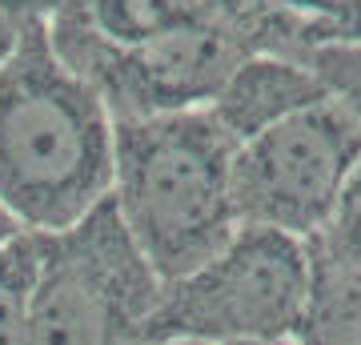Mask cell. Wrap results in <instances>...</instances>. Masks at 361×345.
<instances>
[{
	"label": "cell",
	"mask_w": 361,
	"mask_h": 345,
	"mask_svg": "<svg viewBox=\"0 0 361 345\" xmlns=\"http://www.w3.org/2000/svg\"><path fill=\"white\" fill-rule=\"evenodd\" d=\"M301 61L317 77L325 101L361 125V40H322L310 44Z\"/></svg>",
	"instance_id": "obj_11"
},
{
	"label": "cell",
	"mask_w": 361,
	"mask_h": 345,
	"mask_svg": "<svg viewBox=\"0 0 361 345\" xmlns=\"http://www.w3.org/2000/svg\"><path fill=\"white\" fill-rule=\"evenodd\" d=\"M37 13H28L25 0H0V64L13 56V49L25 37V25Z\"/></svg>",
	"instance_id": "obj_13"
},
{
	"label": "cell",
	"mask_w": 361,
	"mask_h": 345,
	"mask_svg": "<svg viewBox=\"0 0 361 345\" xmlns=\"http://www.w3.org/2000/svg\"><path fill=\"white\" fill-rule=\"evenodd\" d=\"M313 285V241L241 225L205 265L165 282L145 317L141 345L201 341L257 345L293 341Z\"/></svg>",
	"instance_id": "obj_4"
},
{
	"label": "cell",
	"mask_w": 361,
	"mask_h": 345,
	"mask_svg": "<svg viewBox=\"0 0 361 345\" xmlns=\"http://www.w3.org/2000/svg\"><path fill=\"white\" fill-rule=\"evenodd\" d=\"M257 345H293V341H257Z\"/></svg>",
	"instance_id": "obj_17"
},
{
	"label": "cell",
	"mask_w": 361,
	"mask_h": 345,
	"mask_svg": "<svg viewBox=\"0 0 361 345\" xmlns=\"http://www.w3.org/2000/svg\"><path fill=\"white\" fill-rule=\"evenodd\" d=\"M161 277L129 237L116 201L61 233H37L32 345H141Z\"/></svg>",
	"instance_id": "obj_5"
},
{
	"label": "cell",
	"mask_w": 361,
	"mask_h": 345,
	"mask_svg": "<svg viewBox=\"0 0 361 345\" xmlns=\"http://www.w3.org/2000/svg\"><path fill=\"white\" fill-rule=\"evenodd\" d=\"M28 4V13H37L49 20L52 13H61V8H68V4H85V0H25Z\"/></svg>",
	"instance_id": "obj_14"
},
{
	"label": "cell",
	"mask_w": 361,
	"mask_h": 345,
	"mask_svg": "<svg viewBox=\"0 0 361 345\" xmlns=\"http://www.w3.org/2000/svg\"><path fill=\"white\" fill-rule=\"evenodd\" d=\"M361 161V125L337 104L322 101L237 149L233 197L241 225L322 237Z\"/></svg>",
	"instance_id": "obj_6"
},
{
	"label": "cell",
	"mask_w": 361,
	"mask_h": 345,
	"mask_svg": "<svg viewBox=\"0 0 361 345\" xmlns=\"http://www.w3.org/2000/svg\"><path fill=\"white\" fill-rule=\"evenodd\" d=\"M37 233L20 229L0 249V345H32Z\"/></svg>",
	"instance_id": "obj_10"
},
{
	"label": "cell",
	"mask_w": 361,
	"mask_h": 345,
	"mask_svg": "<svg viewBox=\"0 0 361 345\" xmlns=\"http://www.w3.org/2000/svg\"><path fill=\"white\" fill-rule=\"evenodd\" d=\"M113 113L32 16L0 64V205L28 233H61L113 197Z\"/></svg>",
	"instance_id": "obj_1"
},
{
	"label": "cell",
	"mask_w": 361,
	"mask_h": 345,
	"mask_svg": "<svg viewBox=\"0 0 361 345\" xmlns=\"http://www.w3.org/2000/svg\"><path fill=\"white\" fill-rule=\"evenodd\" d=\"M313 245H317V253H325L337 265L361 269V161L349 173L345 189L337 197L334 217L322 229V237H313Z\"/></svg>",
	"instance_id": "obj_12"
},
{
	"label": "cell",
	"mask_w": 361,
	"mask_h": 345,
	"mask_svg": "<svg viewBox=\"0 0 361 345\" xmlns=\"http://www.w3.org/2000/svg\"><path fill=\"white\" fill-rule=\"evenodd\" d=\"M56 56L101 92L113 121L209 109L221 85L253 52L305 56V16L277 0H209L193 25L145 44H113L97 32L85 4L49 16Z\"/></svg>",
	"instance_id": "obj_2"
},
{
	"label": "cell",
	"mask_w": 361,
	"mask_h": 345,
	"mask_svg": "<svg viewBox=\"0 0 361 345\" xmlns=\"http://www.w3.org/2000/svg\"><path fill=\"white\" fill-rule=\"evenodd\" d=\"M89 20L113 44H145L193 25L209 0H85Z\"/></svg>",
	"instance_id": "obj_9"
},
{
	"label": "cell",
	"mask_w": 361,
	"mask_h": 345,
	"mask_svg": "<svg viewBox=\"0 0 361 345\" xmlns=\"http://www.w3.org/2000/svg\"><path fill=\"white\" fill-rule=\"evenodd\" d=\"M149 345H201V341H149Z\"/></svg>",
	"instance_id": "obj_16"
},
{
	"label": "cell",
	"mask_w": 361,
	"mask_h": 345,
	"mask_svg": "<svg viewBox=\"0 0 361 345\" xmlns=\"http://www.w3.org/2000/svg\"><path fill=\"white\" fill-rule=\"evenodd\" d=\"M237 149L209 109L113 125L116 213L161 285L205 265L241 229Z\"/></svg>",
	"instance_id": "obj_3"
},
{
	"label": "cell",
	"mask_w": 361,
	"mask_h": 345,
	"mask_svg": "<svg viewBox=\"0 0 361 345\" xmlns=\"http://www.w3.org/2000/svg\"><path fill=\"white\" fill-rule=\"evenodd\" d=\"M322 101V85L301 56L253 52L229 73V80L221 85V92L209 104V113L225 125L233 141L245 145L257 133L281 125V121L305 113Z\"/></svg>",
	"instance_id": "obj_7"
},
{
	"label": "cell",
	"mask_w": 361,
	"mask_h": 345,
	"mask_svg": "<svg viewBox=\"0 0 361 345\" xmlns=\"http://www.w3.org/2000/svg\"><path fill=\"white\" fill-rule=\"evenodd\" d=\"M16 233H20V225H16V217L8 213V209H4V205H0V249H4V245L13 241Z\"/></svg>",
	"instance_id": "obj_15"
},
{
	"label": "cell",
	"mask_w": 361,
	"mask_h": 345,
	"mask_svg": "<svg viewBox=\"0 0 361 345\" xmlns=\"http://www.w3.org/2000/svg\"><path fill=\"white\" fill-rule=\"evenodd\" d=\"M293 345H361V269L337 265L313 245V285Z\"/></svg>",
	"instance_id": "obj_8"
}]
</instances>
